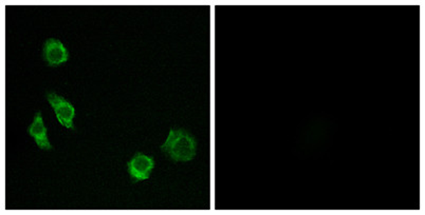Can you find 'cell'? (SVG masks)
I'll return each mask as SVG.
<instances>
[{
	"mask_svg": "<svg viewBox=\"0 0 425 215\" xmlns=\"http://www.w3.org/2000/svg\"><path fill=\"white\" fill-rule=\"evenodd\" d=\"M161 151L174 162H190L196 156L197 144L195 138L183 129L170 130Z\"/></svg>",
	"mask_w": 425,
	"mask_h": 215,
	"instance_id": "6da1fadb",
	"label": "cell"
},
{
	"mask_svg": "<svg viewBox=\"0 0 425 215\" xmlns=\"http://www.w3.org/2000/svg\"><path fill=\"white\" fill-rule=\"evenodd\" d=\"M47 98L48 102L53 108L59 122L66 128L74 129L73 118L75 116L74 106L68 100H66L63 96L57 95L54 92L48 93Z\"/></svg>",
	"mask_w": 425,
	"mask_h": 215,
	"instance_id": "7a4b0ae2",
	"label": "cell"
},
{
	"mask_svg": "<svg viewBox=\"0 0 425 215\" xmlns=\"http://www.w3.org/2000/svg\"><path fill=\"white\" fill-rule=\"evenodd\" d=\"M154 168V158L145 154H136L129 162H127L128 174L134 183L148 180Z\"/></svg>",
	"mask_w": 425,
	"mask_h": 215,
	"instance_id": "3957f363",
	"label": "cell"
},
{
	"mask_svg": "<svg viewBox=\"0 0 425 215\" xmlns=\"http://www.w3.org/2000/svg\"><path fill=\"white\" fill-rule=\"evenodd\" d=\"M43 57L49 67H59L62 64L68 62L69 53L61 40L50 38L46 40L44 45Z\"/></svg>",
	"mask_w": 425,
	"mask_h": 215,
	"instance_id": "277c9868",
	"label": "cell"
},
{
	"mask_svg": "<svg viewBox=\"0 0 425 215\" xmlns=\"http://www.w3.org/2000/svg\"><path fill=\"white\" fill-rule=\"evenodd\" d=\"M28 132L35 140L36 144L39 148L46 150V151L52 150L51 144H50L49 140H48L47 128H46L45 124H44L43 116H42L41 112H38L36 114L33 122L28 129Z\"/></svg>",
	"mask_w": 425,
	"mask_h": 215,
	"instance_id": "5b68a950",
	"label": "cell"
}]
</instances>
